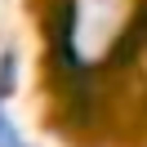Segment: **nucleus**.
<instances>
[{
	"label": "nucleus",
	"instance_id": "obj_1",
	"mask_svg": "<svg viewBox=\"0 0 147 147\" xmlns=\"http://www.w3.org/2000/svg\"><path fill=\"white\" fill-rule=\"evenodd\" d=\"M147 0H58L54 58L67 76H89L143 40Z\"/></svg>",
	"mask_w": 147,
	"mask_h": 147
},
{
	"label": "nucleus",
	"instance_id": "obj_2",
	"mask_svg": "<svg viewBox=\"0 0 147 147\" xmlns=\"http://www.w3.org/2000/svg\"><path fill=\"white\" fill-rule=\"evenodd\" d=\"M9 85H13V54L0 58V147H27V138L13 129L9 111H5V98H9Z\"/></svg>",
	"mask_w": 147,
	"mask_h": 147
}]
</instances>
